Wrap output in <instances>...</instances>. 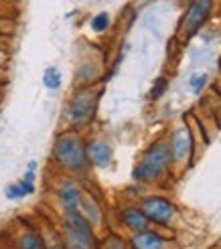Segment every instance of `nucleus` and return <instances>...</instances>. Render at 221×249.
Returning a JSON list of instances; mask_svg holds the SVG:
<instances>
[{"label":"nucleus","instance_id":"17","mask_svg":"<svg viewBox=\"0 0 221 249\" xmlns=\"http://www.w3.org/2000/svg\"><path fill=\"white\" fill-rule=\"evenodd\" d=\"M205 83H207V73H195L189 79V89L193 93H199V91H203Z\"/></svg>","mask_w":221,"mask_h":249},{"label":"nucleus","instance_id":"12","mask_svg":"<svg viewBox=\"0 0 221 249\" xmlns=\"http://www.w3.org/2000/svg\"><path fill=\"white\" fill-rule=\"evenodd\" d=\"M132 247L134 249H163L165 247V239L158 233L152 231H138L132 237Z\"/></svg>","mask_w":221,"mask_h":249},{"label":"nucleus","instance_id":"14","mask_svg":"<svg viewBox=\"0 0 221 249\" xmlns=\"http://www.w3.org/2000/svg\"><path fill=\"white\" fill-rule=\"evenodd\" d=\"M17 247L18 249H47L43 237H41L39 233H35V231H29V233L20 235Z\"/></svg>","mask_w":221,"mask_h":249},{"label":"nucleus","instance_id":"1","mask_svg":"<svg viewBox=\"0 0 221 249\" xmlns=\"http://www.w3.org/2000/svg\"><path fill=\"white\" fill-rule=\"evenodd\" d=\"M53 158L61 168L69 172H83L90 166L85 142L77 132H63L57 136L53 146Z\"/></svg>","mask_w":221,"mask_h":249},{"label":"nucleus","instance_id":"4","mask_svg":"<svg viewBox=\"0 0 221 249\" xmlns=\"http://www.w3.org/2000/svg\"><path fill=\"white\" fill-rule=\"evenodd\" d=\"M213 6H215V0H193L191 2L189 10L185 12V18H183V31H181L187 41L197 35L203 29V24L209 20Z\"/></svg>","mask_w":221,"mask_h":249},{"label":"nucleus","instance_id":"7","mask_svg":"<svg viewBox=\"0 0 221 249\" xmlns=\"http://www.w3.org/2000/svg\"><path fill=\"white\" fill-rule=\"evenodd\" d=\"M88 150V160L90 164L97 166V168H106L112 164V158H114V152H112V146L104 140H93L85 146Z\"/></svg>","mask_w":221,"mask_h":249},{"label":"nucleus","instance_id":"15","mask_svg":"<svg viewBox=\"0 0 221 249\" xmlns=\"http://www.w3.org/2000/svg\"><path fill=\"white\" fill-rule=\"evenodd\" d=\"M110 24H112V17H110V12L102 10V12H97V15L92 18L90 27H92L93 33H106L110 29Z\"/></svg>","mask_w":221,"mask_h":249},{"label":"nucleus","instance_id":"19","mask_svg":"<svg viewBox=\"0 0 221 249\" xmlns=\"http://www.w3.org/2000/svg\"><path fill=\"white\" fill-rule=\"evenodd\" d=\"M27 170H31V172H37V162H35V160H31V162H29Z\"/></svg>","mask_w":221,"mask_h":249},{"label":"nucleus","instance_id":"18","mask_svg":"<svg viewBox=\"0 0 221 249\" xmlns=\"http://www.w3.org/2000/svg\"><path fill=\"white\" fill-rule=\"evenodd\" d=\"M165 89H166V79H165V77H161V79L156 81V85L152 87V91H150V99H158V97L163 95V91H165Z\"/></svg>","mask_w":221,"mask_h":249},{"label":"nucleus","instance_id":"9","mask_svg":"<svg viewBox=\"0 0 221 249\" xmlns=\"http://www.w3.org/2000/svg\"><path fill=\"white\" fill-rule=\"evenodd\" d=\"M65 229L73 231L79 237L88 239L90 243H93V229H92V223L83 217L81 211H69L65 213Z\"/></svg>","mask_w":221,"mask_h":249},{"label":"nucleus","instance_id":"3","mask_svg":"<svg viewBox=\"0 0 221 249\" xmlns=\"http://www.w3.org/2000/svg\"><path fill=\"white\" fill-rule=\"evenodd\" d=\"M97 99H100V95L93 93L90 87H83V89H79L69 99V104L65 107V120L71 128H81L93 120Z\"/></svg>","mask_w":221,"mask_h":249},{"label":"nucleus","instance_id":"11","mask_svg":"<svg viewBox=\"0 0 221 249\" xmlns=\"http://www.w3.org/2000/svg\"><path fill=\"white\" fill-rule=\"evenodd\" d=\"M122 223L132 229V231H144L146 227H148V219H146V215L142 213V209L138 207H126V209H122Z\"/></svg>","mask_w":221,"mask_h":249},{"label":"nucleus","instance_id":"10","mask_svg":"<svg viewBox=\"0 0 221 249\" xmlns=\"http://www.w3.org/2000/svg\"><path fill=\"white\" fill-rule=\"evenodd\" d=\"M35 193V172L27 170L24 177L18 182H12L6 186V198L10 201H18V198H24Z\"/></svg>","mask_w":221,"mask_h":249},{"label":"nucleus","instance_id":"6","mask_svg":"<svg viewBox=\"0 0 221 249\" xmlns=\"http://www.w3.org/2000/svg\"><path fill=\"white\" fill-rule=\"evenodd\" d=\"M170 148V160L173 162H185V160L191 158L193 152V136L189 128H179L173 134V140L168 144Z\"/></svg>","mask_w":221,"mask_h":249},{"label":"nucleus","instance_id":"2","mask_svg":"<svg viewBox=\"0 0 221 249\" xmlns=\"http://www.w3.org/2000/svg\"><path fill=\"white\" fill-rule=\"evenodd\" d=\"M170 148L166 142H154L140 158V162L134 166L132 178L136 182H154L166 172L170 166Z\"/></svg>","mask_w":221,"mask_h":249},{"label":"nucleus","instance_id":"5","mask_svg":"<svg viewBox=\"0 0 221 249\" xmlns=\"http://www.w3.org/2000/svg\"><path fill=\"white\" fill-rule=\"evenodd\" d=\"M142 213L146 215V219H148L150 223H156V225H168L170 221H173V217L177 215V209L175 205L166 201V198L163 196H148L144 198L142 203Z\"/></svg>","mask_w":221,"mask_h":249},{"label":"nucleus","instance_id":"20","mask_svg":"<svg viewBox=\"0 0 221 249\" xmlns=\"http://www.w3.org/2000/svg\"><path fill=\"white\" fill-rule=\"evenodd\" d=\"M51 249H65V243H55Z\"/></svg>","mask_w":221,"mask_h":249},{"label":"nucleus","instance_id":"13","mask_svg":"<svg viewBox=\"0 0 221 249\" xmlns=\"http://www.w3.org/2000/svg\"><path fill=\"white\" fill-rule=\"evenodd\" d=\"M79 211L83 213V217L88 219L90 223H97L102 221V211L100 205L95 203V198L88 193H81V203H79Z\"/></svg>","mask_w":221,"mask_h":249},{"label":"nucleus","instance_id":"16","mask_svg":"<svg viewBox=\"0 0 221 249\" xmlns=\"http://www.w3.org/2000/svg\"><path fill=\"white\" fill-rule=\"evenodd\" d=\"M43 85L47 89H59L61 87V71L57 67H49L43 73Z\"/></svg>","mask_w":221,"mask_h":249},{"label":"nucleus","instance_id":"8","mask_svg":"<svg viewBox=\"0 0 221 249\" xmlns=\"http://www.w3.org/2000/svg\"><path fill=\"white\" fill-rule=\"evenodd\" d=\"M81 186L75 180H65L59 186V203L63 207L65 213L69 211H79V203H81Z\"/></svg>","mask_w":221,"mask_h":249}]
</instances>
